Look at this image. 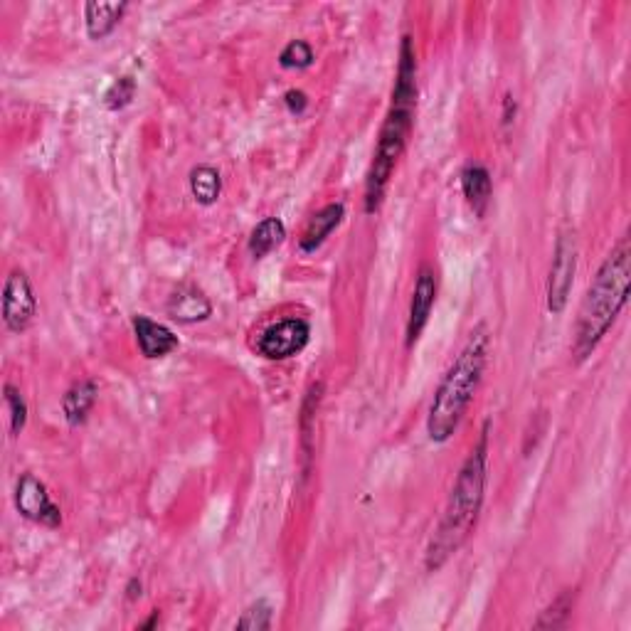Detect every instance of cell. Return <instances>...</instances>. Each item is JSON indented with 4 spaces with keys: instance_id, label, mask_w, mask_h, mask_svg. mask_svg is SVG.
Masks as SVG:
<instances>
[{
    "instance_id": "obj_1",
    "label": "cell",
    "mask_w": 631,
    "mask_h": 631,
    "mask_svg": "<svg viewBox=\"0 0 631 631\" xmlns=\"http://www.w3.org/2000/svg\"><path fill=\"white\" fill-rule=\"evenodd\" d=\"M400 60H397L395 84H392L390 109H387L383 126H380L378 143H375L373 161H370L368 176H365L363 210L365 215H375L385 203L387 185L397 171L402 153L410 143L412 129H415L417 97H420V84H417V52L410 35H402Z\"/></svg>"
},
{
    "instance_id": "obj_2",
    "label": "cell",
    "mask_w": 631,
    "mask_h": 631,
    "mask_svg": "<svg viewBox=\"0 0 631 631\" xmlns=\"http://www.w3.org/2000/svg\"><path fill=\"white\" fill-rule=\"evenodd\" d=\"M489 429L491 422H484L479 442L474 444L456 474L439 526L424 550V570L427 572L442 570L469 543L479 526L486 501V481H489Z\"/></svg>"
},
{
    "instance_id": "obj_3",
    "label": "cell",
    "mask_w": 631,
    "mask_h": 631,
    "mask_svg": "<svg viewBox=\"0 0 631 631\" xmlns=\"http://www.w3.org/2000/svg\"><path fill=\"white\" fill-rule=\"evenodd\" d=\"M631 281V245L629 237H619V242L609 249L604 262L599 264L595 279L582 299L577 311L575 338H572V355L575 363H585L597 351L619 314L629 301Z\"/></svg>"
},
{
    "instance_id": "obj_4",
    "label": "cell",
    "mask_w": 631,
    "mask_h": 631,
    "mask_svg": "<svg viewBox=\"0 0 631 631\" xmlns=\"http://www.w3.org/2000/svg\"><path fill=\"white\" fill-rule=\"evenodd\" d=\"M491 355V333L486 323H479L469 333L461 351L452 360L444 378L439 380L434 390L432 405L427 412V437L434 444H447L454 437L459 424L464 422L486 368H489Z\"/></svg>"
},
{
    "instance_id": "obj_5",
    "label": "cell",
    "mask_w": 631,
    "mask_h": 631,
    "mask_svg": "<svg viewBox=\"0 0 631 631\" xmlns=\"http://www.w3.org/2000/svg\"><path fill=\"white\" fill-rule=\"evenodd\" d=\"M311 341V326L306 318H281L257 336V353L267 360H289L304 353Z\"/></svg>"
},
{
    "instance_id": "obj_6",
    "label": "cell",
    "mask_w": 631,
    "mask_h": 631,
    "mask_svg": "<svg viewBox=\"0 0 631 631\" xmlns=\"http://www.w3.org/2000/svg\"><path fill=\"white\" fill-rule=\"evenodd\" d=\"M577 274V240L572 232H560L553 249V264L548 277V311L562 314L570 299Z\"/></svg>"
},
{
    "instance_id": "obj_7",
    "label": "cell",
    "mask_w": 631,
    "mask_h": 631,
    "mask_svg": "<svg viewBox=\"0 0 631 631\" xmlns=\"http://www.w3.org/2000/svg\"><path fill=\"white\" fill-rule=\"evenodd\" d=\"M37 316V299L28 274L15 269L3 284V323L10 333H25Z\"/></svg>"
},
{
    "instance_id": "obj_8",
    "label": "cell",
    "mask_w": 631,
    "mask_h": 631,
    "mask_svg": "<svg viewBox=\"0 0 631 631\" xmlns=\"http://www.w3.org/2000/svg\"><path fill=\"white\" fill-rule=\"evenodd\" d=\"M15 508L23 518L45 528L62 526V511L52 501L47 486L35 474H23L15 484Z\"/></svg>"
},
{
    "instance_id": "obj_9",
    "label": "cell",
    "mask_w": 631,
    "mask_h": 631,
    "mask_svg": "<svg viewBox=\"0 0 631 631\" xmlns=\"http://www.w3.org/2000/svg\"><path fill=\"white\" fill-rule=\"evenodd\" d=\"M439 294V279L429 264H422L417 272L415 289H412L410 314H407V328H405V346L412 348L422 338L424 328H427L429 316H432L434 304H437Z\"/></svg>"
},
{
    "instance_id": "obj_10",
    "label": "cell",
    "mask_w": 631,
    "mask_h": 631,
    "mask_svg": "<svg viewBox=\"0 0 631 631\" xmlns=\"http://www.w3.org/2000/svg\"><path fill=\"white\" fill-rule=\"evenodd\" d=\"M131 326H134L136 333V343H139V351L143 358L148 360H158V358H166L173 351H178L180 341L176 333L171 331L168 326L163 323L153 321V318L136 314L131 318Z\"/></svg>"
},
{
    "instance_id": "obj_11",
    "label": "cell",
    "mask_w": 631,
    "mask_h": 631,
    "mask_svg": "<svg viewBox=\"0 0 631 631\" xmlns=\"http://www.w3.org/2000/svg\"><path fill=\"white\" fill-rule=\"evenodd\" d=\"M166 311L173 321L183 323V326H193V323L208 321L212 316V301L198 286L183 284L171 294Z\"/></svg>"
},
{
    "instance_id": "obj_12",
    "label": "cell",
    "mask_w": 631,
    "mask_h": 631,
    "mask_svg": "<svg viewBox=\"0 0 631 631\" xmlns=\"http://www.w3.org/2000/svg\"><path fill=\"white\" fill-rule=\"evenodd\" d=\"M459 178L466 205H469L471 212H474L479 220H484L493 198V180L489 168L481 166V163H469V166H464Z\"/></svg>"
},
{
    "instance_id": "obj_13",
    "label": "cell",
    "mask_w": 631,
    "mask_h": 631,
    "mask_svg": "<svg viewBox=\"0 0 631 631\" xmlns=\"http://www.w3.org/2000/svg\"><path fill=\"white\" fill-rule=\"evenodd\" d=\"M343 220H346V205L343 203L323 205V208L311 217L309 225L304 227V232H301V240H299L301 252L304 254L316 252V249L321 247L328 237H331V232L341 227Z\"/></svg>"
},
{
    "instance_id": "obj_14",
    "label": "cell",
    "mask_w": 631,
    "mask_h": 631,
    "mask_svg": "<svg viewBox=\"0 0 631 631\" xmlns=\"http://www.w3.org/2000/svg\"><path fill=\"white\" fill-rule=\"evenodd\" d=\"M129 3H87L84 5V25H87V35L92 40H104L119 28L124 20Z\"/></svg>"
},
{
    "instance_id": "obj_15",
    "label": "cell",
    "mask_w": 631,
    "mask_h": 631,
    "mask_svg": "<svg viewBox=\"0 0 631 631\" xmlns=\"http://www.w3.org/2000/svg\"><path fill=\"white\" fill-rule=\"evenodd\" d=\"M97 395L99 387L89 378L77 380V383L65 392V397H62V412H65V420L70 427H79V424L87 422L89 412H92L94 402H97Z\"/></svg>"
},
{
    "instance_id": "obj_16",
    "label": "cell",
    "mask_w": 631,
    "mask_h": 631,
    "mask_svg": "<svg viewBox=\"0 0 631 631\" xmlns=\"http://www.w3.org/2000/svg\"><path fill=\"white\" fill-rule=\"evenodd\" d=\"M286 240V227L279 217H264L257 227L252 230L247 240V249L254 259H264L272 254L281 242Z\"/></svg>"
},
{
    "instance_id": "obj_17",
    "label": "cell",
    "mask_w": 631,
    "mask_h": 631,
    "mask_svg": "<svg viewBox=\"0 0 631 631\" xmlns=\"http://www.w3.org/2000/svg\"><path fill=\"white\" fill-rule=\"evenodd\" d=\"M190 193H193L195 203L205 205H215L222 195V176L217 168L212 166H195L190 171Z\"/></svg>"
},
{
    "instance_id": "obj_18",
    "label": "cell",
    "mask_w": 631,
    "mask_h": 631,
    "mask_svg": "<svg viewBox=\"0 0 631 631\" xmlns=\"http://www.w3.org/2000/svg\"><path fill=\"white\" fill-rule=\"evenodd\" d=\"M575 599H577V592L575 590H562L558 597L553 599V602L548 604V607L540 612V617L535 619L533 627L535 629H558V627H565L567 622H570L572 617V609H575Z\"/></svg>"
},
{
    "instance_id": "obj_19",
    "label": "cell",
    "mask_w": 631,
    "mask_h": 631,
    "mask_svg": "<svg viewBox=\"0 0 631 631\" xmlns=\"http://www.w3.org/2000/svg\"><path fill=\"white\" fill-rule=\"evenodd\" d=\"M3 400L10 415V434H13V437H20V432H23L25 424H28V402H25L23 392L10 383H5L3 387Z\"/></svg>"
},
{
    "instance_id": "obj_20",
    "label": "cell",
    "mask_w": 631,
    "mask_h": 631,
    "mask_svg": "<svg viewBox=\"0 0 631 631\" xmlns=\"http://www.w3.org/2000/svg\"><path fill=\"white\" fill-rule=\"evenodd\" d=\"M274 624V607L267 599H257L252 602L245 612L240 614V619L235 622L237 629H252V631H264L272 629Z\"/></svg>"
},
{
    "instance_id": "obj_21",
    "label": "cell",
    "mask_w": 631,
    "mask_h": 631,
    "mask_svg": "<svg viewBox=\"0 0 631 631\" xmlns=\"http://www.w3.org/2000/svg\"><path fill=\"white\" fill-rule=\"evenodd\" d=\"M314 47L306 40H291L284 50L279 52V65L284 70H306L314 65Z\"/></svg>"
},
{
    "instance_id": "obj_22",
    "label": "cell",
    "mask_w": 631,
    "mask_h": 631,
    "mask_svg": "<svg viewBox=\"0 0 631 631\" xmlns=\"http://www.w3.org/2000/svg\"><path fill=\"white\" fill-rule=\"evenodd\" d=\"M321 392H323L321 383L311 385L309 395H306V400H304V407H301V447H304L306 459L311 456V432H314V417L318 410V402H321Z\"/></svg>"
},
{
    "instance_id": "obj_23",
    "label": "cell",
    "mask_w": 631,
    "mask_h": 631,
    "mask_svg": "<svg viewBox=\"0 0 631 631\" xmlns=\"http://www.w3.org/2000/svg\"><path fill=\"white\" fill-rule=\"evenodd\" d=\"M136 97V79L134 77H119L104 94V106L109 111H121L126 109Z\"/></svg>"
},
{
    "instance_id": "obj_24",
    "label": "cell",
    "mask_w": 631,
    "mask_h": 631,
    "mask_svg": "<svg viewBox=\"0 0 631 631\" xmlns=\"http://www.w3.org/2000/svg\"><path fill=\"white\" fill-rule=\"evenodd\" d=\"M284 104H286V109L291 111V114L301 116L306 109H309V97H306L301 89H289V92L284 94Z\"/></svg>"
},
{
    "instance_id": "obj_25",
    "label": "cell",
    "mask_w": 631,
    "mask_h": 631,
    "mask_svg": "<svg viewBox=\"0 0 631 631\" xmlns=\"http://www.w3.org/2000/svg\"><path fill=\"white\" fill-rule=\"evenodd\" d=\"M516 114H518L516 99H513L511 94H506V99H503V126H511L513 121H516Z\"/></svg>"
},
{
    "instance_id": "obj_26",
    "label": "cell",
    "mask_w": 631,
    "mask_h": 631,
    "mask_svg": "<svg viewBox=\"0 0 631 631\" xmlns=\"http://www.w3.org/2000/svg\"><path fill=\"white\" fill-rule=\"evenodd\" d=\"M143 585H141V580H131L129 582V587H126V599H129V602H136V599H139L141 595H143Z\"/></svg>"
},
{
    "instance_id": "obj_27",
    "label": "cell",
    "mask_w": 631,
    "mask_h": 631,
    "mask_svg": "<svg viewBox=\"0 0 631 631\" xmlns=\"http://www.w3.org/2000/svg\"><path fill=\"white\" fill-rule=\"evenodd\" d=\"M158 619H161V614H158V612H153V614H151V619H148V622H143L139 629H151V627H156V624H158Z\"/></svg>"
}]
</instances>
